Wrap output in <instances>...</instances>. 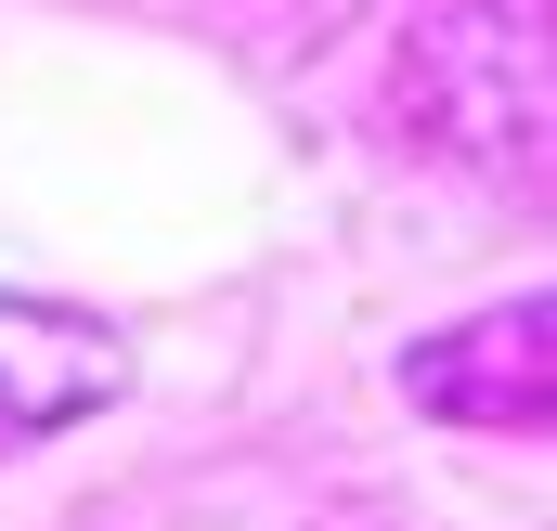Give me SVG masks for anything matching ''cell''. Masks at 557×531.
<instances>
[{
  "label": "cell",
  "instance_id": "6da1fadb",
  "mask_svg": "<svg viewBox=\"0 0 557 531\" xmlns=\"http://www.w3.org/2000/svg\"><path fill=\"white\" fill-rule=\"evenodd\" d=\"M389 104L480 182H557V0H416Z\"/></svg>",
  "mask_w": 557,
  "mask_h": 531
},
{
  "label": "cell",
  "instance_id": "7a4b0ae2",
  "mask_svg": "<svg viewBox=\"0 0 557 531\" xmlns=\"http://www.w3.org/2000/svg\"><path fill=\"white\" fill-rule=\"evenodd\" d=\"M403 402L441 415V428H557V285L416 337L403 350Z\"/></svg>",
  "mask_w": 557,
  "mask_h": 531
},
{
  "label": "cell",
  "instance_id": "3957f363",
  "mask_svg": "<svg viewBox=\"0 0 557 531\" xmlns=\"http://www.w3.org/2000/svg\"><path fill=\"white\" fill-rule=\"evenodd\" d=\"M117 390H131L117 324H91V311H65V298H0V454H26V441L104 415Z\"/></svg>",
  "mask_w": 557,
  "mask_h": 531
}]
</instances>
